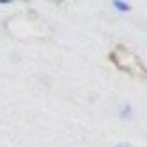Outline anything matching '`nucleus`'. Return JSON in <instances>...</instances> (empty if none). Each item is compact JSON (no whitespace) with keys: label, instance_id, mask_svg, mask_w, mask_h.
Wrapping results in <instances>:
<instances>
[{"label":"nucleus","instance_id":"1","mask_svg":"<svg viewBox=\"0 0 147 147\" xmlns=\"http://www.w3.org/2000/svg\"><path fill=\"white\" fill-rule=\"evenodd\" d=\"M115 5H117L121 11H128V4H121V2H115Z\"/></svg>","mask_w":147,"mask_h":147},{"label":"nucleus","instance_id":"2","mask_svg":"<svg viewBox=\"0 0 147 147\" xmlns=\"http://www.w3.org/2000/svg\"><path fill=\"white\" fill-rule=\"evenodd\" d=\"M117 147H133V145H129V144H119Z\"/></svg>","mask_w":147,"mask_h":147}]
</instances>
